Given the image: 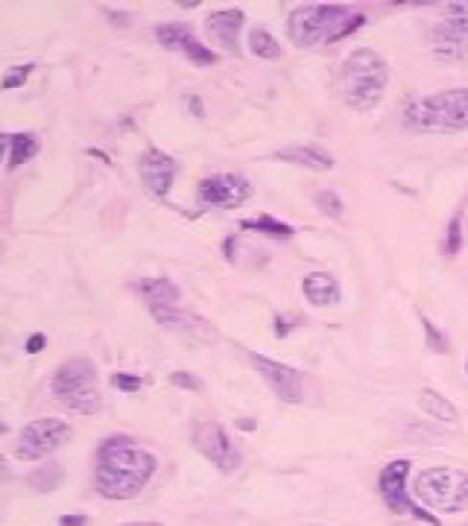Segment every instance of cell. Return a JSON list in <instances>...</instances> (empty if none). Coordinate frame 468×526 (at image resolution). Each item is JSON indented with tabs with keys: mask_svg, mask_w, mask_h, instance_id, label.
<instances>
[{
	"mask_svg": "<svg viewBox=\"0 0 468 526\" xmlns=\"http://www.w3.org/2000/svg\"><path fill=\"white\" fill-rule=\"evenodd\" d=\"M156 456L127 436H111L100 445L97 492L109 500H132L156 474Z\"/></svg>",
	"mask_w": 468,
	"mask_h": 526,
	"instance_id": "obj_1",
	"label": "cell"
},
{
	"mask_svg": "<svg viewBox=\"0 0 468 526\" xmlns=\"http://www.w3.org/2000/svg\"><path fill=\"white\" fill-rule=\"evenodd\" d=\"M366 24V15L337 4H311L293 9L288 18V33L295 47H319L334 44L351 35Z\"/></svg>",
	"mask_w": 468,
	"mask_h": 526,
	"instance_id": "obj_2",
	"label": "cell"
},
{
	"mask_svg": "<svg viewBox=\"0 0 468 526\" xmlns=\"http://www.w3.org/2000/svg\"><path fill=\"white\" fill-rule=\"evenodd\" d=\"M337 85L342 103L351 105L355 111H369L384 97L389 85V65L375 50L360 47V50H355L342 62Z\"/></svg>",
	"mask_w": 468,
	"mask_h": 526,
	"instance_id": "obj_3",
	"label": "cell"
},
{
	"mask_svg": "<svg viewBox=\"0 0 468 526\" xmlns=\"http://www.w3.org/2000/svg\"><path fill=\"white\" fill-rule=\"evenodd\" d=\"M404 123L416 132H463L468 129V88L442 91L416 100L404 109Z\"/></svg>",
	"mask_w": 468,
	"mask_h": 526,
	"instance_id": "obj_4",
	"label": "cell"
},
{
	"mask_svg": "<svg viewBox=\"0 0 468 526\" xmlns=\"http://www.w3.org/2000/svg\"><path fill=\"white\" fill-rule=\"evenodd\" d=\"M53 395L71 407L73 413L94 415L100 413V392H97V366L88 357L65 360L53 375Z\"/></svg>",
	"mask_w": 468,
	"mask_h": 526,
	"instance_id": "obj_5",
	"label": "cell"
},
{
	"mask_svg": "<svg viewBox=\"0 0 468 526\" xmlns=\"http://www.w3.org/2000/svg\"><path fill=\"white\" fill-rule=\"evenodd\" d=\"M416 497L433 512H463L468 506V474L460 468H427L416 476Z\"/></svg>",
	"mask_w": 468,
	"mask_h": 526,
	"instance_id": "obj_6",
	"label": "cell"
},
{
	"mask_svg": "<svg viewBox=\"0 0 468 526\" xmlns=\"http://www.w3.org/2000/svg\"><path fill=\"white\" fill-rule=\"evenodd\" d=\"M68 438H71L68 421L38 418L21 430V436H18V442H15V454L21 459H44V456L59 451L62 445H68Z\"/></svg>",
	"mask_w": 468,
	"mask_h": 526,
	"instance_id": "obj_7",
	"label": "cell"
},
{
	"mask_svg": "<svg viewBox=\"0 0 468 526\" xmlns=\"http://www.w3.org/2000/svg\"><path fill=\"white\" fill-rule=\"evenodd\" d=\"M199 199H203L208 208L232 210V208H241L243 202H249L252 185H249V179H243L237 173L208 176L199 181Z\"/></svg>",
	"mask_w": 468,
	"mask_h": 526,
	"instance_id": "obj_8",
	"label": "cell"
},
{
	"mask_svg": "<svg viewBox=\"0 0 468 526\" xmlns=\"http://www.w3.org/2000/svg\"><path fill=\"white\" fill-rule=\"evenodd\" d=\"M194 445L196 451L208 456V462H214L223 474H232L241 465V454H237L234 442L228 438V433L214 421H203L194 430Z\"/></svg>",
	"mask_w": 468,
	"mask_h": 526,
	"instance_id": "obj_9",
	"label": "cell"
},
{
	"mask_svg": "<svg viewBox=\"0 0 468 526\" xmlns=\"http://www.w3.org/2000/svg\"><path fill=\"white\" fill-rule=\"evenodd\" d=\"M407 476H410V459H395V462H389L384 471H380V494H384V500H387V506L393 512H398V515H404V512H413L416 518H422V521H427L431 526H439L431 515L427 512H422L418 506L410 500L407 497Z\"/></svg>",
	"mask_w": 468,
	"mask_h": 526,
	"instance_id": "obj_10",
	"label": "cell"
},
{
	"mask_svg": "<svg viewBox=\"0 0 468 526\" xmlns=\"http://www.w3.org/2000/svg\"><path fill=\"white\" fill-rule=\"evenodd\" d=\"M249 360L255 362V369L266 377V384H270V389L284 400V404H299L304 398V377L299 369L284 366V362L264 357V354H257V351H249Z\"/></svg>",
	"mask_w": 468,
	"mask_h": 526,
	"instance_id": "obj_11",
	"label": "cell"
},
{
	"mask_svg": "<svg viewBox=\"0 0 468 526\" xmlns=\"http://www.w3.org/2000/svg\"><path fill=\"white\" fill-rule=\"evenodd\" d=\"M156 38L161 47L188 56V62L199 65V68H208V65L217 62V56L208 50L203 42H196V35L190 33V27H185V24H158Z\"/></svg>",
	"mask_w": 468,
	"mask_h": 526,
	"instance_id": "obj_12",
	"label": "cell"
},
{
	"mask_svg": "<svg viewBox=\"0 0 468 526\" xmlns=\"http://www.w3.org/2000/svg\"><path fill=\"white\" fill-rule=\"evenodd\" d=\"M138 173H141V181H144V187L152 196L165 199L170 194V187H173L176 161L170 156H165V152H158V149H147L138 161Z\"/></svg>",
	"mask_w": 468,
	"mask_h": 526,
	"instance_id": "obj_13",
	"label": "cell"
},
{
	"mask_svg": "<svg viewBox=\"0 0 468 526\" xmlns=\"http://www.w3.org/2000/svg\"><path fill=\"white\" fill-rule=\"evenodd\" d=\"M246 21V15L241 9H217L205 18V30L211 33L226 50H237V33Z\"/></svg>",
	"mask_w": 468,
	"mask_h": 526,
	"instance_id": "obj_14",
	"label": "cell"
},
{
	"mask_svg": "<svg viewBox=\"0 0 468 526\" xmlns=\"http://www.w3.org/2000/svg\"><path fill=\"white\" fill-rule=\"evenodd\" d=\"M302 293H304V299L313 304V308H328V304H337L340 301V284L328 272H311V275H304Z\"/></svg>",
	"mask_w": 468,
	"mask_h": 526,
	"instance_id": "obj_15",
	"label": "cell"
},
{
	"mask_svg": "<svg viewBox=\"0 0 468 526\" xmlns=\"http://www.w3.org/2000/svg\"><path fill=\"white\" fill-rule=\"evenodd\" d=\"M431 47H433V53L439 56V59L460 62L463 56L468 53V38L463 33H456L454 27L439 24L433 30V35H431Z\"/></svg>",
	"mask_w": 468,
	"mask_h": 526,
	"instance_id": "obj_16",
	"label": "cell"
},
{
	"mask_svg": "<svg viewBox=\"0 0 468 526\" xmlns=\"http://www.w3.org/2000/svg\"><path fill=\"white\" fill-rule=\"evenodd\" d=\"M279 161H290V164H299L304 170H313V173H325V170L334 167V158L319 147H284L275 152Z\"/></svg>",
	"mask_w": 468,
	"mask_h": 526,
	"instance_id": "obj_17",
	"label": "cell"
},
{
	"mask_svg": "<svg viewBox=\"0 0 468 526\" xmlns=\"http://www.w3.org/2000/svg\"><path fill=\"white\" fill-rule=\"evenodd\" d=\"M135 290L141 299L147 301L150 310H158V308H170V304H179V286L167 278H144L135 284Z\"/></svg>",
	"mask_w": 468,
	"mask_h": 526,
	"instance_id": "obj_18",
	"label": "cell"
},
{
	"mask_svg": "<svg viewBox=\"0 0 468 526\" xmlns=\"http://www.w3.org/2000/svg\"><path fill=\"white\" fill-rule=\"evenodd\" d=\"M418 407H422L425 413L431 418H436V421H456V418H460V413H456V407L451 404V400L442 398L433 389L418 392Z\"/></svg>",
	"mask_w": 468,
	"mask_h": 526,
	"instance_id": "obj_19",
	"label": "cell"
},
{
	"mask_svg": "<svg viewBox=\"0 0 468 526\" xmlns=\"http://www.w3.org/2000/svg\"><path fill=\"white\" fill-rule=\"evenodd\" d=\"M65 480V468L59 462H44L38 471H33L30 476H27V483H30V489L33 492H53V489H59Z\"/></svg>",
	"mask_w": 468,
	"mask_h": 526,
	"instance_id": "obj_20",
	"label": "cell"
},
{
	"mask_svg": "<svg viewBox=\"0 0 468 526\" xmlns=\"http://www.w3.org/2000/svg\"><path fill=\"white\" fill-rule=\"evenodd\" d=\"M249 50L257 56V59H266V62L281 59V44L275 42L272 33H266L264 27H255L249 33Z\"/></svg>",
	"mask_w": 468,
	"mask_h": 526,
	"instance_id": "obj_21",
	"label": "cell"
},
{
	"mask_svg": "<svg viewBox=\"0 0 468 526\" xmlns=\"http://www.w3.org/2000/svg\"><path fill=\"white\" fill-rule=\"evenodd\" d=\"M35 149H38V143H35V138L33 135H12L9 138V167H21V164H27L33 156H35Z\"/></svg>",
	"mask_w": 468,
	"mask_h": 526,
	"instance_id": "obj_22",
	"label": "cell"
},
{
	"mask_svg": "<svg viewBox=\"0 0 468 526\" xmlns=\"http://www.w3.org/2000/svg\"><path fill=\"white\" fill-rule=\"evenodd\" d=\"M243 228H255V232H270V234H275V237H290V234H293L290 225H284V223H279V219H272V217L246 219Z\"/></svg>",
	"mask_w": 468,
	"mask_h": 526,
	"instance_id": "obj_23",
	"label": "cell"
},
{
	"mask_svg": "<svg viewBox=\"0 0 468 526\" xmlns=\"http://www.w3.org/2000/svg\"><path fill=\"white\" fill-rule=\"evenodd\" d=\"M317 208L322 210L325 217H331V219L342 217V199L334 194V190H319V194H317Z\"/></svg>",
	"mask_w": 468,
	"mask_h": 526,
	"instance_id": "obj_24",
	"label": "cell"
},
{
	"mask_svg": "<svg viewBox=\"0 0 468 526\" xmlns=\"http://www.w3.org/2000/svg\"><path fill=\"white\" fill-rule=\"evenodd\" d=\"M445 24L454 27L456 33H463L468 38V4H451V6H448Z\"/></svg>",
	"mask_w": 468,
	"mask_h": 526,
	"instance_id": "obj_25",
	"label": "cell"
},
{
	"mask_svg": "<svg viewBox=\"0 0 468 526\" xmlns=\"http://www.w3.org/2000/svg\"><path fill=\"white\" fill-rule=\"evenodd\" d=\"M463 246V228H460V217L451 219V225H448V237H445V252L448 255H456Z\"/></svg>",
	"mask_w": 468,
	"mask_h": 526,
	"instance_id": "obj_26",
	"label": "cell"
},
{
	"mask_svg": "<svg viewBox=\"0 0 468 526\" xmlns=\"http://www.w3.org/2000/svg\"><path fill=\"white\" fill-rule=\"evenodd\" d=\"M33 71V65H21V68H12L6 76H4V82H0V88L9 91V88H21V85L27 82V76H30Z\"/></svg>",
	"mask_w": 468,
	"mask_h": 526,
	"instance_id": "obj_27",
	"label": "cell"
},
{
	"mask_svg": "<svg viewBox=\"0 0 468 526\" xmlns=\"http://www.w3.org/2000/svg\"><path fill=\"white\" fill-rule=\"evenodd\" d=\"M170 384L179 389H203V380L188 375V371H173V375H170Z\"/></svg>",
	"mask_w": 468,
	"mask_h": 526,
	"instance_id": "obj_28",
	"label": "cell"
},
{
	"mask_svg": "<svg viewBox=\"0 0 468 526\" xmlns=\"http://www.w3.org/2000/svg\"><path fill=\"white\" fill-rule=\"evenodd\" d=\"M111 386L123 389V392H138L141 389V377H135V375H111Z\"/></svg>",
	"mask_w": 468,
	"mask_h": 526,
	"instance_id": "obj_29",
	"label": "cell"
},
{
	"mask_svg": "<svg viewBox=\"0 0 468 526\" xmlns=\"http://www.w3.org/2000/svg\"><path fill=\"white\" fill-rule=\"evenodd\" d=\"M422 324H425V331H427V346H431L433 351H448V342L442 339V333H439L427 319H422Z\"/></svg>",
	"mask_w": 468,
	"mask_h": 526,
	"instance_id": "obj_30",
	"label": "cell"
},
{
	"mask_svg": "<svg viewBox=\"0 0 468 526\" xmlns=\"http://www.w3.org/2000/svg\"><path fill=\"white\" fill-rule=\"evenodd\" d=\"M44 348V333H33L30 342H27V354H38Z\"/></svg>",
	"mask_w": 468,
	"mask_h": 526,
	"instance_id": "obj_31",
	"label": "cell"
},
{
	"mask_svg": "<svg viewBox=\"0 0 468 526\" xmlns=\"http://www.w3.org/2000/svg\"><path fill=\"white\" fill-rule=\"evenodd\" d=\"M85 523H88L85 515H65V518H59V526H85Z\"/></svg>",
	"mask_w": 468,
	"mask_h": 526,
	"instance_id": "obj_32",
	"label": "cell"
},
{
	"mask_svg": "<svg viewBox=\"0 0 468 526\" xmlns=\"http://www.w3.org/2000/svg\"><path fill=\"white\" fill-rule=\"evenodd\" d=\"M9 474H12V471H9V462H6L4 456H0V483H6V480H9Z\"/></svg>",
	"mask_w": 468,
	"mask_h": 526,
	"instance_id": "obj_33",
	"label": "cell"
},
{
	"mask_svg": "<svg viewBox=\"0 0 468 526\" xmlns=\"http://www.w3.org/2000/svg\"><path fill=\"white\" fill-rule=\"evenodd\" d=\"M6 152H9V138H6V135H0V161H4Z\"/></svg>",
	"mask_w": 468,
	"mask_h": 526,
	"instance_id": "obj_34",
	"label": "cell"
},
{
	"mask_svg": "<svg viewBox=\"0 0 468 526\" xmlns=\"http://www.w3.org/2000/svg\"><path fill=\"white\" fill-rule=\"evenodd\" d=\"M123 526H161V523H156V521H147V523H123Z\"/></svg>",
	"mask_w": 468,
	"mask_h": 526,
	"instance_id": "obj_35",
	"label": "cell"
},
{
	"mask_svg": "<svg viewBox=\"0 0 468 526\" xmlns=\"http://www.w3.org/2000/svg\"><path fill=\"white\" fill-rule=\"evenodd\" d=\"M0 433H6V424H4V421H0Z\"/></svg>",
	"mask_w": 468,
	"mask_h": 526,
	"instance_id": "obj_36",
	"label": "cell"
},
{
	"mask_svg": "<svg viewBox=\"0 0 468 526\" xmlns=\"http://www.w3.org/2000/svg\"><path fill=\"white\" fill-rule=\"evenodd\" d=\"M0 252H4V243H0Z\"/></svg>",
	"mask_w": 468,
	"mask_h": 526,
	"instance_id": "obj_37",
	"label": "cell"
}]
</instances>
